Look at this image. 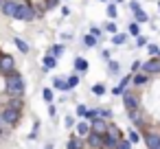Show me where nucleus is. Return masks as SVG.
<instances>
[{
	"instance_id": "1",
	"label": "nucleus",
	"mask_w": 160,
	"mask_h": 149,
	"mask_svg": "<svg viewBox=\"0 0 160 149\" xmlns=\"http://www.w3.org/2000/svg\"><path fill=\"white\" fill-rule=\"evenodd\" d=\"M5 94H9V97H20V99L24 97V77H22L18 70L5 77Z\"/></svg>"
},
{
	"instance_id": "2",
	"label": "nucleus",
	"mask_w": 160,
	"mask_h": 149,
	"mask_svg": "<svg viewBox=\"0 0 160 149\" xmlns=\"http://www.w3.org/2000/svg\"><path fill=\"white\" fill-rule=\"evenodd\" d=\"M35 18H40V13L35 11V7L29 5L27 0H18V7H16V16H13V20L31 22V20H35Z\"/></svg>"
},
{
	"instance_id": "3",
	"label": "nucleus",
	"mask_w": 160,
	"mask_h": 149,
	"mask_svg": "<svg viewBox=\"0 0 160 149\" xmlns=\"http://www.w3.org/2000/svg\"><path fill=\"white\" fill-rule=\"evenodd\" d=\"M123 107H125V112H132V110L140 107V97L134 90H129V88L123 92Z\"/></svg>"
},
{
	"instance_id": "4",
	"label": "nucleus",
	"mask_w": 160,
	"mask_h": 149,
	"mask_svg": "<svg viewBox=\"0 0 160 149\" xmlns=\"http://www.w3.org/2000/svg\"><path fill=\"white\" fill-rule=\"evenodd\" d=\"M11 72H16V57L9 55V53H2L0 55V75L7 77Z\"/></svg>"
},
{
	"instance_id": "5",
	"label": "nucleus",
	"mask_w": 160,
	"mask_h": 149,
	"mask_svg": "<svg viewBox=\"0 0 160 149\" xmlns=\"http://www.w3.org/2000/svg\"><path fill=\"white\" fill-rule=\"evenodd\" d=\"M0 114H2V118L7 121V125H9L11 129H16V127L20 125L22 112H18V110H9V107H0Z\"/></svg>"
},
{
	"instance_id": "6",
	"label": "nucleus",
	"mask_w": 160,
	"mask_h": 149,
	"mask_svg": "<svg viewBox=\"0 0 160 149\" xmlns=\"http://www.w3.org/2000/svg\"><path fill=\"white\" fill-rule=\"evenodd\" d=\"M140 136H142L147 149H158V147H160V134H158V132H153V129H142Z\"/></svg>"
},
{
	"instance_id": "7",
	"label": "nucleus",
	"mask_w": 160,
	"mask_h": 149,
	"mask_svg": "<svg viewBox=\"0 0 160 149\" xmlns=\"http://www.w3.org/2000/svg\"><path fill=\"white\" fill-rule=\"evenodd\" d=\"M142 72L145 75H160V57H151V59H147V62H142Z\"/></svg>"
},
{
	"instance_id": "8",
	"label": "nucleus",
	"mask_w": 160,
	"mask_h": 149,
	"mask_svg": "<svg viewBox=\"0 0 160 149\" xmlns=\"http://www.w3.org/2000/svg\"><path fill=\"white\" fill-rule=\"evenodd\" d=\"M129 9H132V13H134V22H136V24H145V22H149V16L140 9V5L136 2V0H132V2H129Z\"/></svg>"
},
{
	"instance_id": "9",
	"label": "nucleus",
	"mask_w": 160,
	"mask_h": 149,
	"mask_svg": "<svg viewBox=\"0 0 160 149\" xmlns=\"http://www.w3.org/2000/svg\"><path fill=\"white\" fill-rule=\"evenodd\" d=\"M83 145H86V149H103V136L90 132V134L83 138Z\"/></svg>"
},
{
	"instance_id": "10",
	"label": "nucleus",
	"mask_w": 160,
	"mask_h": 149,
	"mask_svg": "<svg viewBox=\"0 0 160 149\" xmlns=\"http://www.w3.org/2000/svg\"><path fill=\"white\" fill-rule=\"evenodd\" d=\"M108 127H110V121H105V118H94V121H90V132H94V134H99V136H105V134H108Z\"/></svg>"
},
{
	"instance_id": "11",
	"label": "nucleus",
	"mask_w": 160,
	"mask_h": 149,
	"mask_svg": "<svg viewBox=\"0 0 160 149\" xmlns=\"http://www.w3.org/2000/svg\"><path fill=\"white\" fill-rule=\"evenodd\" d=\"M127 116H129V121L134 123V127H136V132L140 129H147V127H142V112H140V107L138 110H132V112H127Z\"/></svg>"
},
{
	"instance_id": "12",
	"label": "nucleus",
	"mask_w": 160,
	"mask_h": 149,
	"mask_svg": "<svg viewBox=\"0 0 160 149\" xmlns=\"http://www.w3.org/2000/svg\"><path fill=\"white\" fill-rule=\"evenodd\" d=\"M16 7H18V0H5L2 7H0V11H2V16H7V18H13L16 16Z\"/></svg>"
},
{
	"instance_id": "13",
	"label": "nucleus",
	"mask_w": 160,
	"mask_h": 149,
	"mask_svg": "<svg viewBox=\"0 0 160 149\" xmlns=\"http://www.w3.org/2000/svg\"><path fill=\"white\" fill-rule=\"evenodd\" d=\"M147 83H149V75H145V72L132 75V86H134V88H145Z\"/></svg>"
},
{
	"instance_id": "14",
	"label": "nucleus",
	"mask_w": 160,
	"mask_h": 149,
	"mask_svg": "<svg viewBox=\"0 0 160 149\" xmlns=\"http://www.w3.org/2000/svg\"><path fill=\"white\" fill-rule=\"evenodd\" d=\"M105 136H108V138H112L114 142H121V140L125 138V136H123V132H121L114 123H110V127H108V134H105Z\"/></svg>"
},
{
	"instance_id": "15",
	"label": "nucleus",
	"mask_w": 160,
	"mask_h": 149,
	"mask_svg": "<svg viewBox=\"0 0 160 149\" xmlns=\"http://www.w3.org/2000/svg\"><path fill=\"white\" fill-rule=\"evenodd\" d=\"M75 132H77V136H79V138H86V136L90 134V123H88V121H77Z\"/></svg>"
},
{
	"instance_id": "16",
	"label": "nucleus",
	"mask_w": 160,
	"mask_h": 149,
	"mask_svg": "<svg viewBox=\"0 0 160 149\" xmlns=\"http://www.w3.org/2000/svg\"><path fill=\"white\" fill-rule=\"evenodd\" d=\"M72 68H75V72H77V75H83V72L88 70V62H86L83 57H75V64H72Z\"/></svg>"
},
{
	"instance_id": "17",
	"label": "nucleus",
	"mask_w": 160,
	"mask_h": 149,
	"mask_svg": "<svg viewBox=\"0 0 160 149\" xmlns=\"http://www.w3.org/2000/svg\"><path fill=\"white\" fill-rule=\"evenodd\" d=\"M53 88L55 90H62V92H68L70 88H68V79H64V77H55L53 79Z\"/></svg>"
},
{
	"instance_id": "18",
	"label": "nucleus",
	"mask_w": 160,
	"mask_h": 149,
	"mask_svg": "<svg viewBox=\"0 0 160 149\" xmlns=\"http://www.w3.org/2000/svg\"><path fill=\"white\" fill-rule=\"evenodd\" d=\"M42 66H44V70H55V68H57V59H55L53 55H46V57L42 59Z\"/></svg>"
},
{
	"instance_id": "19",
	"label": "nucleus",
	"mask_w": 160,
	"mask_h": 149,
	"mask_svg": "<svg viewBox=\"0 0 160 149\" xmlns=\"http://www.w3.org/2000/svg\"><path fill=\"white\" fill-rule=\"evenodd\" d=\"M64 51H66V48H64V44H53V46H51V51H48V55H53L55 59H59V57L64 55Z\"/></svg>"
},
{
	"instance_id": "20",
	"label": "nucleus",
	"mask_w": 160,
	"mask_h": 149,
	"mask_svg": "<svg viewBox=\"0 0 160 149\" xmlns=\"http://www.w3.org/2000/svg\"><path fill=\"white\" fill-rule=\"evenodd\" d=\"M125 42H127V33H121V31H118L116 35H112V44H114V46H123Z\"/></svg>"
},
{
	"instance_id": "21",
	"label": "nucleus",
	"mask_w": 160,
	"mask_h": 149,
	"mask_svg": "<svg viewBox=\"0 0 160 149\" xmlns=\"http://www.w3.org/2000/svg\"><path fill=\"white\" fill-rule=\"evenodd\" d=\"M116 16H118V9H116V5L110 0V2H108V18L114 22V20H116Z\"/></svg>"
},
{
	"instance_id": "22",
	"label": "nucleus",
	"mask_w": 160,
	"mask_h": 149,
	"mask_svg": "<svg viewBox=\"0 0 160 149\" xmlns=\"http://www.w3.org/2000/svg\"><path fill=\"white\" fill-rule=\"evenodd\" d=\"M13 44L18 46V51H20V53H29V44H27L22 37H13Z\"/></svg>"
},
{
	"instance_id": "23",
	"label": "nucleus",
	"mask_w": 160,
	"mask_h": 149,
	"mask_svg": "<svg viewBox=\"0 0 160 149\" xmlns=\"http://www.w3.org/2000/svg\"><path fill=\"white\" fill-rule=\"evenodd\" d=\"M90 90H92V94H97V97H103V94L108 92V88H105L103 83H94V86H92Z\"/></svg>"
},
{
	"instance_id": "24",
	"label": "nucleus",
	"mask_w": 160,
	"mask_h": 149,
	"mask_svg": "<svg viewBox=\"0 0 160 149\" xmlns=\"http://www.w3.org/2000/svg\"><path fill=\"white\" fill-rule=\"evenodd\" d=\"M42 99H44L46 103H53V99H55V94H53V88H44V90H42Z\"/></svg>"
},
{
	"instance_id": "25",
	"label": "nucleus",
	"mask_w": 160,
	"mask_h": 149,
	"mask_svg": "<svg viewBox=\"0 0 160 149\" xmlns=\"http://www.w3.org/2000/svg\"><path fill=\"white\" fill-rule=\"evenodd\" d=\"M127 33H129V35H134V37H138V35H140V27H138L136 22H129V27H127Z\"/></svg>"
},
{
	"instance_id": "26",
	"label": "nucleus",
	"mask_w": 160,
	"mask_h": 149,
	"mask_svg": "<svg viewBox=\"0 0 160 149\" xmlns=\"http://www.w3.org/2000/svg\"><path fill=\"white\" fill-rule=\"evenodd\" d=\"M97 110H99V118H105V121L112 118V110L110 107H97Z\"/></svg>"
},
{
	"instance_id": "27",
	"label": "nucleus",
	"mask_w": 160,
	"mask_h": 149,
	"mask_svg": "<svg viewBox=\"0 0 160 149\" xmlns=\"http://www.w3.org/2000/svg\"><path fill=\"white\" fill-rule=\"evenodd\" d=\"M83 44H86V46H90V48H92V46H97V44H99V40H97V37H94V35H90V33H88V35H86V37H83Z\"/></svg>"
},
{
	"instance_id": "28",
	"label": "nucleus",
	"mask_w": 160,
	"mask_h": 149,
	"mask_svg": "<svg viewBox=\"0 0 160 149\" xmlns=\"http://www.w3.org/2000/svg\"><path fill=\"white\" fill-rule=\"evenodd\" d=\"M66 79H68V88H70V90L79 86V75H77V72H75V75H70V77H66Z\"/></svg>"
},
{
	"instance_id": "29",
	"label": "nucleus",
	"mask_w": 160,
	"mask_h": 149,
	"mask_svg": "<svg viewBox=\"0 0 160 149\" xmlns=\"http://www.w3.org/2000/svg\"><path fill=\"white\" fill-rule=\"evenodd\" d=\"M127 140L134 145V142H138V140H140V134H138L136 129H129V132H127Z\"/></svg>"
},
{
	"instance_id": "30",
	"label": "nucleus",
	"mask_w": 160,
	"mask_h": 149,
	"mask_svg": "<svg viewBox=\"0 0 160 149\" xmlns=\"http://www.w3.org/2000/svg\"><path fill=\"white\" fill-rule=\"evenodd\" d=\"M103 29H105V33H112V35H116V33H118V29H116V24H114L112 20H110V22H105V27H103Z\"/></svg>"
},
{
	"instance_id": "31",
	"label": "nucleus",
	"mask_w": 160,
	"mask_h": 149,
	"mask_svg": "<svg viewBox=\"0 0 160 149\" xmlns=\"http://www.w3.org/2000/svg\"><path fill=\"white\" fill-rule=\"evenodd\" d=\"M129 83H132V75H127V77H123V79H121V83H118V86H116V88H121V90H123V92H125V90H127V86H129Z\"/></svg>"
},
{
	"instance_id": "32",
	"label": "nucleus",
	"mask_w": 160,
	"mask_h": 149,
	"mask_svg": "<svg viewBox=\"0 0 160 149\" xmlns=\"http://www.w3.org/2000/svg\"><path fill=\"white\" fill-rule=\"evenodd\" d=\"M0 132H2V136H5V134H9V132H11V127H9V125H7V121H5V118H2V114H0Z\"/></svg>"
},
{
	"instance_id": "33",
	"label": "nucleus",
	"mask_w": 160,
	"mask_h": 149,
	"mask_svg": "<svg viewBox=\"0 0 160 149\" xmlns=\"http://www.w3.org/2000/svg\"><path fill=\"white\" fill-rule=\"evenodd\" d=\"M147 51H149V55H151V57H160V48H158L156 44H149V46H147Z\"/></svg>"
},
{
	"instance_id": "34",
	"label": "nucleus",
	"mask_w": 160,
	"mask_h": 149,
	"mask_svg": "<svg viewBox=\"0 0 160 149\" xmlns=\"http://www.w3.org/2000/svg\"><path fill=\"white\" fill-rule=\"evenodd\" d=\"M108 68H110V75H116V72H118V62L110 59V62H108Z\"/></svg>"
},
{
	"instance_id": "35",
	"label": "nucleus",
	"mask_w": 160,
	"mask_h": 149,
	"mask_svg": "<svg viewBox=\"0 0 160 149\" xmlns=\"http://www.w3.org/2000/svg\"><path fill=\"white\" fill-rule=\"evenodd\" d=\"M136 46H149V40H147L145 35H138V37H136Z\"/></svg>"
},
{
	"instance_id": "36",
	"label": "nucleus",
	"mask_w": 160,
	"mask_h": 149,
	"mask_svg": "<svg viewBox=\"0 0 160 149\" xmlns=\"http://www.w3.org/2000/svg\"><path fill=\"white\" fill-rule=\"evenodd\" d=\"M90 35H94L97 40H101V37H103V35H101V29H99V27H90Z\"/></svg>"
},
{
	"instance_id": "37",
	"label": "nucleus",
	"mask_w": 160,
	"mask_h": 149,
	"mask_svg": "<svg viewBox=\"0 0 160 149\" xmlns=\"http://www.w3.org/2000/svg\"><path fill=\"white\" fill-rule=\"evenodd\" d=\"M86 114H88V107H86V105H77V116L86 118Z\"/></svg>"
},
{
	"instance_id": "38",
	"label": "nucleus",
	"mask_w": 160,
	"mask_h": 149,
	"mask_svg": "<svg viewBox=\"0 0 160 149\" xmlns=\"http://www.w3.org/2000/svg\"><path fill=\"white\" fill-rule=\"evenodd\" d=\"M116 149H132V142H129V140H125V138H123V140H121V142H118V145H116Z\"/></svg>"
},
{
	"instance_id": "39",
	"label": "nucleus",
	"mask_w": 160,
	"mask_h": 149,
	"mask_svg": "<svg viewBox=\"0 0 160 149\" xmlns=\"http://www.w3.org/2000/svg\"><path fill=\"white\" fill-rule=\"evenodd\" d=\"M48 116H51V118H55V116H57V107H55V103H51V105H48Z\"/></svg>"
},
{
	"instance_id": "40",
	"label": "nucleus",
	"mask_w": 160,
	"mask_h": 149,
	"mask_svg": "<svg viewBox=\"0 0 160 149\" xmlns=\"http://www.w3.org/2000/svg\"><path fill=\"white\" fill-rule=\"evenodd\" d=\"M64 125H66V127H75V125H77V121H75V118H72V116L68 114V116H66V123H64Z\"/></svg>"
},
{
	"instance_id": "41",
	"label": "nucleus",
	"mask_w": 160,
	"mask_h": 149,
	"mask_svg": "<svg viewBox=\"0 0 160 149\" xmlns=\"http://www.w3.org/2000/svg\"><path fill=\"white\" fill-rule=\"evenodd\" d=\"M140 66H142L140 62H134V64H132V75H136V72H140Z\"/></svg>"
},
{
	"instance_id": "42",
	"label": "nucleus",
	"mask_w": 160,
	"mask_h": 149,
	"mask_svg": "<svg viewBox=\"0 0 160 149\" xmlns=\"http://www.w3.org/2000/svg\"><path fill=\"white\" fill-rule=\"evenodd\" d=\"M101 57H103L105 62H110V51H108V48H105V51H101Z\"/></svg>"
},
{
	"instance_id": "43",
	"label": "nucleus",
	"mask_w": 160,
	"mask_h": 149,
	"mask_svg": "<svg viewBox=\"0 0 160 149\" xmlns=\"http://www.w3.org/2000/svg\"><path fill=\"white\" fill-rule=\"evenodd\" d=\"M112 2H114V5H118V2H125V0H112Z\"/></svg>"
},
{
	"instance_id": "44",
	"label": "nucleus",
	"mask_w": 160,
	"mask_h": 149,
	"mask_svg": "<svg viewBox=\"0 0 160 149\" xmlns=\"http://www.w3.org/2000/svg\"><path fill=\"white\" fill-rule=\"evenodd\" d=\"M2 2H5V0H0V7H2Z\"/></svg>"
},
{
	"instance_id": "45",
	"label": "nucleus",
	"mask_w": 160,
	"mask_h": 149,
	"mask_svg": "<svg viewBox=\"0 0 160 149\" xmlns=\"http://www.w3.org/2000/svg\"><path fill=\"white\" fill-rule=\"evenodd\" d=\"M101 2H110V0H101Z\"/></svg>"
},
{
	"instance_id": "46",
	"label": "nucleus",
	"mask_w": 160,
	"mask_h": 149,
	"mask_svg": "<svg viewBox=\"0 0 160 149\" xmlns=\"http://www.w3.org/2000/svg\"><path fill=\"white\" fill-rule=\"evenodd\" d=\"M0 140H2V132H0Z\"/></svg>"
},
{
	"instance_id": "47",
	"label": "nucleus",
	"mask_w": 160,
	"mask_h": 149,
	"mask_svg": "<svg viewBox=\"0 0 160 149\" xmlns=\"http://www.w3.org/2000/svg\"><path fill=\"white\" fill-rule=\"evenodd\" d=\"M158 9H160V2H158Z\"/></svg>"
},
{
	"instance_id": "48",
	"label": "nucleus",
	"mask_w": 160,
	"mask_h": 149,
	"mask_svg": "<svg viewBox=\"0 0 160 149\" xmlns=\"http://www.w3.org/2000/svg\"><path fill=\"white\" fill-rule=\"evenodd\" d=\"M0 55H2V53H0Z\"/></svg>"
}]
</instances>
